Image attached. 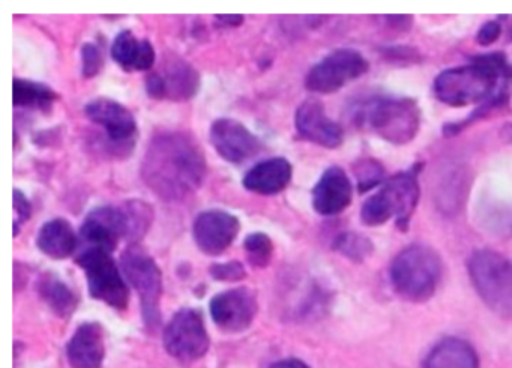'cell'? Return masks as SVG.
<instances>
[{"mask_svg": "<svg viewBox=\"0 0 512 368\" xmlns=\"http://www.w3.org/2000/svg\"><path fill=\"white\" fill-rule=\"evenodd\" d=\"M500 32H502V26H500V23L488 22L479 29L476 40H478V43L481 44V46H490V44H493L494 41H497V38L500 37Z\"/></svg>", "mask_w": 512, "mask_h": 368, "instance_id": "32", "label": "cell"}, {"mask_svg": "<svg viewBox=\"0 0 512 368\" xmlns=\"http://www.w3.org/2000/svg\"><path fill=\"white\" fill-rule=\"evenodd\" d=\"M241 223L235 215L221 209H211L197 215L193 236L197 247L208 256H220L235 241Z\"/></svg>", "mask_w": 512, "mask_h": 368, "instance_id": "15", "label": "cell"}, {"mask_svg": "<svg viewBox=\"0 0 512 368\" xmlns=\"http://www.w3.org/2000/svg\"><path fill=\"white\" fill-rule=\"evenodd\" d=\"M80 239L88 247L113 251L121 239H128V220L124 206H100L89 212L80 227Z\"/></svg>", "mask_w": 512, "mask_h": 368, "instance_id": "13", "label": "cell"}, {"mask_svg": "<svg viewBox=\"0 0 512 368\" xmlns=\"http://www.w3.org/2000/svg\"><path fill=\"white\" fill-rule=\"evenodd\" d=\"M85 115L89 121L100 125L110 142L127 146L137 137V122L133 113L118 101L109 98H97L85 106Z\"/></svg>", "mask_w": 512, "mask_h": 368, "instance_id": "16", "label": "cell"}, {"mask_svg": "<svg viewBox=\"0 0 512 368\" xmlns=\"http://www.w3.org/2000/svg\"><path fill=\"white\" fill-rule=\"evenodd\" d=\"M110 52L113 61L128 73L151 71L157 61L154 46L148 40H139L131 31L119 32Z\"/></svg>", "mask_w": 512, "mask_h": 368, "instance_id": "21", "label": "cell"}, {"mask_svg": "<svg viewBox=\"0 0 512 368\" xmlns=\"http://www.w3.org/2000/svg\"><path fill=\"white\" fill-rule=\"evenodd\" d=\"M418 175L419 166H415L386 181L382 190L373 194L362 206V223L367 226H382L394 218L397 226L406 230L418 205Z\"/></svg>", "mask_w": 512, "mask_h": 368, "instance_id": "5", "label": "cell"}, {"mask_svg": "<svg viewBox=\"0 0 512 368\" xmlns=\"http://www.w3.org/2000/svg\"><path fill=\"white\" fill-rule=\"evenodd\" d=\"M295 127L302 139L322 148L335 149L343 143L340 125L326 115L325 106L314 98L304 101L296 110Z\"/></svg>", "mask_w": 512, "mask_h": 368, "instance_id": "17", "label": "cell"}, {"mask_svg": "<svg viewBox=\"0 0 512 368\" xmlns=\"http://www.w3.org/2000/svg\"><path fill=\"white\" fill-rule=\"evenodd\" d=\"M38 292H40L41 298L46 301V304L49 305L50 310L58 314L59 317H64V319H68L71 314H74L77 304H79L73 290L64 281L59 280L56 275H44L41 278L40 286H38Z\"/></svg>", "mask_w": 512, "mask_h": 368, "instance_id": "24", "label": "cell"}, {"mask_svg": "<svg viewBox=\"0 0 512 368\" xmlns=\"http://www.w3.org/2000/svg\"><path fill=\"white\" fill-rule=\"evenodd\" d=\"M103 64V53H101L100 47L86 43L82 47V76L85 79L98 76L103 70Z\"/></svg>", "mask_w": 512, "mask_h": 368, "instance_id": "29", "label": "cell"}, {"mask_svg": "<svg viewBox=\"0 0 512 368\" xmlns=\"http://www.w3.org/2000/svg\"><path fill=\"white\" fill-rule=\"evenodd\" d=\"M76 262L85 271L92 298L116 310H125L128 307L130 290L110 251L86 247L80 251Z\"/></svg>", "mask_w": 512, "mask_h": 368, "instance_id": "7", "label": "cell"}, {"mask_svg": "<svg viewBox=\"0 0 512 368\" xmlns=\"http://www.w3.org/2000/svg\"><path fill=\"white\" fill-rule=\"evenodd\" d=\"M200 89V74L184 59L170 56L146 80V92L154 100L182 103L196 97Z\"/></svg>", "mask_w": 512, "mask_h": 368, "instance_id": "11", "label": "cell"}, {"mask_svg": "<svg viewBox=\"0 0 512 368\" xmlns=\"http://www.w3.org/2000/svg\"><path fill=\"white\" fill-rule=\"evenodd\" d=\"M293 167L286 158H269L260 161L253 169L245 173L244 187L259 196H275L289 187L292 181Z\"/></svg>", "mask_w": 512, "mask_h": 368, "instance_id": "20", "label": "cell"}, {"mask_svg": "<svg viewBox=\"0 0 512 368\" xmlns=\"http://www.w3.org/2000/svg\"><path fill=\"white\" fill-rule=\"evenodd\" d=\"M122 206L127 214L128 241H139L151 227L154 211L148 203L142 202V200H130Z\"/></svg>", "mask_w": 512, "mask_h": 368, "instance_id": "26", "label": "cell"}, {"mask_svg": "<svg viewBox=\"0 0 512 368\" xmlns=\"http://www.w3.org/2000/svg\"><path fill=\"white\" fill-rule=\"evenodd\" d=\"M353 187L341 167H329L313 188L314 211L323 217L341 214L352 203Z\"/></svg>", "mask_w": 512, "mask_h": 368, "instance_id": "18", "label": "cell"}, {"mask_svg": "<svg viewBox=\"0 0 512 368\" xmlns=\"http://www.w3.org/2000/svg\"><path fill=\"white\" fill-rule=\"evenodd\" d=\"M14 211H16V220H14V236L19 235L20 224L26 223L32 217V205L25 193L16 188L14 190Z\"/></svg>", "mask_w": 512, "mask_h": 368, "instance_id": "31", "label": "cell"}, {"mask_svg": "<svg viewBox=\"0 0 512 368\" xmlns=\"http://www.w3.org/2000/svg\"><path fill=\"white\" fill-rule=\"evenodd\" d=\"M245 254L248 262L256 268H265L271 263L272 254H274V242L265 233H251L245 238Z\"/></svg>", "mask_w": 512, "mask_h": 368, "instance_id": "27", "label": "cell"}, {"mask_svg": "<svg viewBox=\"0 0 512 368\" xmlns=\"http://www.w3.org/2000/svg\"><path fill=\"white\" fill-rule=\"evenodd\" d=\"M215 23H217L218 28H239V26L244 23V16H217L215 17Z\"/></svg>", "mask_w": 512, "mask_h": 368, "instance_id": "33", "label": "cell"}, {"mask_svg": "<svg viewBox=\"0 0 512 368\" xmlns=\"http://www.w3.org/2000/svg\"><path fill=\"white\" fill-rule=\"evenodd\" d=\"M212 278L218 281H226V283H235V281L244 280L247 277L244 265L241 262L214 263L209 269Z\"/></svg>", "mask_w": 512, "mask_h": 368, "instance_id": "30", "label": "cell"}, {"mask_svg": "<svg viewBox=\"0 0 512 368\" xmlns=\"http://www.w3.org/2000/svg\"><path fill=\"white\" fill-rule=\"evenodd\" d=\"M367 71L368 62L361 53L350 49L335 50L308 71L305 88L314 94H334Z\"/></svg>", "mask_w": 512, "mask_h": 368, "instance_id": "10", "label": "cell"}, {"mask_svg": "<svg viewBox=\"0 0 512 368\" xmlns=\"http://www.w3.org/2000/svg\"><path fill=\"white\" fill-rule=\"evenodd\" d=\"M476 293L503 319H512V259L491 250H479L469 260Z\"/></svg>", "mask_w": 512, "mask_h": 368, "instance_id": "6", "label": "cell"}, {"mask_svg": "<svg viewBox=\"0 0 512 368\" xmlns=\"http://www.w3.org/2000/svg\"><path fill=\"white\" fill-rule=\"evenodd\" d=\"M125 280L136 289L142 305L143 320L149 329L161 322L160 299L163 293V275L155 260L142 248H128L121 259Z\"/></svg>", "mask_w": 512, "mask_h": 368, "instance_id": "8", "label": "cell"}, {"mask_svg": "<svg viewBox=\"0 0 512 368\" xmlns=\"http://www.w3.org/2000/svg\"><path fill=\"white\" fill-rule=\"evenodd\" d=\"M143 182L167 202L187 199L202 187L206 160L196 140L181 131L155 133L142 163Z\"/></svg>", "mask_w": 512, "mask_h": 368, "instance_id": "1", "label": "cell"}, {"mask_svg": "<svg viewBox=\"0 0 512 368\" xmlns=\"http://www.w3.org/2000/svg\"><path fill=\"white\" fill-rule=\"evenodd\" d=\"M37 247L41 253L52 259H68L77 248L76 232L65 218H53L41 226L37 236Z\"/></svg>", "mask_w": 512, "mask_h": 368, "instance_id": "22", "label": "cell"}, {"mask_svg": "<svg viewBox=\"0 0 512 368\" xmlns=\"http://www.w3.org/2000/svg\"><path fill=\"white\" fill-rule=\"evenodd\" d=\"M512 83V65L502 53L478 56L469 65L443 71L434 92L442 103L451 107L481 106L491 110L508 101Z\"/></svg>", "mask_w": 512, "mask_h": 368, "instance_id": "2", "label": "cell"}, {"mask_svg": "<svg viewBox=\"0 0 512 368\" xmlns=\"http://www.w3.org/2000/svg\"><path fill=\"white\" fill-rule=\"evenodd\" d=\"M355 121L391 145L403 146L418 134L421 110L412 98H371L356 107Z\"/></svg>", "mask_w": 512, "mask_h": 368, "instance_id": "3", "label": "cell"}, {"mask_svg": "<svg viewBox=\"0 0 512 368\" xmlns=\"http://www.w3.org/2000/svg\"><path fill=\"white\" fill-rule=\"evenodd\" d=\"M442 278V260L427 245L404 248L391 265L395 292L410 302H425L436 293Z\"/></svg>", "mask_w": 512, "mask_h": 368, "instance_id": "4", "label": "cell"}, {"mask_svg": "<svg viewBox=\"0 0 512 368\" xmlns=\"http://www.w3.org/2000/svg\"><path fill=\"white\" fill-rule=\"evenodd\" d=\"M212 146L223 160L241 164L259 154L262 142L244 124L232 118L215 119L209 130Z\"/></svg>", "mask_w": 512, "mask_h": 368, "instance_id": "14", "label": "cell"}, {"mask_svg": "<svg viewBox=\"0 0 512 368\" xmlns=\"http://www.w3.org/2000/svg\"><path fill=\"white\" fill-rule=\"evenodd\" d=\"M59 95L50 86L28 79H14L13 101L16 107L49 110Z\"/></svg>", "mask_w": 512, "mask_h": 368, "instance_id": "25", "label": "cell"}, {"mask_svg": "<svg viewBox=\"0 0 512 368\" xmlns=\"http://www.w3.org/2000/svg\"><path fill=\"white\" fill-rule=\"evenodd\" d=\"M425 368H479V359L467 341L446 338L431 350Z\"/></svg>", "mask_w": 512, "mask_h": 368, "instance_id": "23", "label": "cell"}, {"mask_svg": "<svg viewBox=\"0 0 512 368\" xmlns=\"http://www.w3.org/2000/svg\"><path fill=\"white\" fill-rule=\"evenodd\" d=\"M163 341L167 353L182 362L203 358L211 344L202 313L194 308L175 313L164 329Z\"/></svg>", "mask_w": 512, "mask_h": 368, "instance_id": "9", "label": "cell"}, {"mask_svg": "<svg viewBox=\"0 0 512 368\" xmlns=\"http://www.w3.org/2000/svg\"><path fill=\"white\" fill-rule=\"evenodd\" d=\"M71 368H101L106 356L104 331L100 323H82L67 346Z\"/></svg>", "mask_w": 512, "mask_h": 368, "instance_id": "19", "label": "cell"}, {"mask_svg": "<svg viewBox=\"0 0 512 368\" xmlns=\"http://www.w3.org/2000/svg\"><path fill=\"white\" fill-rule=\"evenodd\" d=\"M502 137L506 142L511 143L512 145V124L505 125L502 128Z\"/></svg>", "mask_w": 512, "mask_h": 368, "instance_id": "35", "label": "cell"}, {"mask_svg": "<svg viewBox=\"0 0 512 368\" xmlns=\"http://www.w3.org/2000/svg\"><path fill=\"white\" fill-rule=\"evenodd\" d=\"M334 248L353 262H362L373 253V244L370 239L352 232L338 236L335 239Z\"/></svg>", "mask_w": 512, "mask_h": 368, "instance_id": "28", "label": "cell"}, {"mask_svg": "<svg viewBox=\"0 0 512 368\" xmlns=\"http://www.w3.org/2000/svg\"><path fill=\"white\" fill-rule=\"evenodd\" d=\"M209 310L218 328L230 334H239L250 328L259 305L254 292L247 287H236L215 295Z\"/></svg>", "mask_w": 512, "mask_h": 368, "instance_id": "12", "label": "cell"}, {"mask_svg": "<svg viewBox=\"0 0 512 368\" xmlns=\"http://www.w3.org/2000/svg\"><path fill=\"white\" fill-rule=\"evenodd\" d=\"M269 368H310L299 359H283V361L275 362Z\"/></svg>", "mask_w": 512, "mask_h": 368, "instance_id": "34", "label": "cell"}]
</instances>
